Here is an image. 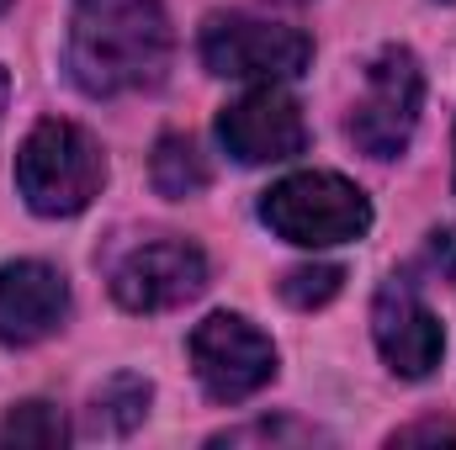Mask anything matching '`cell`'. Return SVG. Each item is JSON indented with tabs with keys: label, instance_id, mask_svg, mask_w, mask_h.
I'll return each instance as SVG.
<instances>
[{
	"label": "cell",
	"instance_id": "6da1fadb",
	"mask_svg": "<svg viewBox=\"0 0 456 450\" xmlns=\"http://www.w3.org/2000/svg\"><path fill=\"white\" fill-rule=\"evenodd\" d=\"M175 37L159 0H75L69 75L86 96L154 91L170 69Z\"/></svg>",
	"mask_w": 456,
	"mask_h": 450
},
{
	"label": "cell",
	"instance_id": "7a4b0ae2",
	"mask_svg": "<svg viewBox=\"0 0 456 450\" xmlns=\"http://www.w3.org/2000/svg\"><path fill=\"white\" fill-rule=\"evenodd\" d=\"M107 181V159L96 149V138L75 122H37L16 154V186L27 197L32 213L43 218H75L102 197Z\"/></svg>",
	"mask_w": 456,
	"mask_h": 450
},
{
	"label": "cell",
	"instance_id": "3957f363",
	"mask_svg": "<svg viewBox=\"0 0 456 450\" xmlns=\"http://www.w3.org/2000/svg\"><path fill=\"white\" fill-rule=\"evenodd\" d=\"M260 218L271 233H281L287 244H303V249H330V244H350L371 228V202L330 170H303V175H287L265 191L260 202Z\"/></svg>",
	"mask_w": 456,
	"mask_h": 450
},
{
	"label": "cell",
	"instance_id": "277c9868",
	"mask_svg": "<svg viewBox=\"0 0 456 450\" xmlns=\"http://www.w3.org/2000/svg\"><path fill=\"white\" fill-rule=\"evenodd\" d=\"M425 107V75L409 48H382L366 69V96L350 112V138L371 159H398L419 127Z\"/></svg>",
	"mask_w": 456,
	"mask_h": 450
},
{
	"label": "cell",
	"instance_id": "5b68a950",
	"mask_svg": "<svg viewBox=\"0 0 456 450\" xmlns=\"http://www.w3.org/2000/svg\"><path fill=\"white\" fill-rule=\"evenodd\" d=\"M314 59V43L297 27L260 21V16H208L202 27V64L224 80H297Z\"/></svg>",
	"mask_w": 456,
	"mask_h": 450
},
{
	"label": "cell",
	"instance_id": "8992f818",
	"mask_svg": "<svg viewBox=\"0 0 456 450\" xmlns=\"http://www.w3.org/2000/svg\"><path fill=\"white\" fill-rule=\"evenodd\" d=\"M191 371L218 403H244L276 376V350L249 318L213 313L191 329Z\"/></svg>",
	"mask_w": 456,
	"mask_h": 450
},
{
	"label": "cell",
	"instance_id": "52a82bcc",
	"mask_svg": "<svg viewBox=\"0 0 456 450\" xmlns=\"http://www.w3.org/2000/svg\"><path fill=\"white\" fill-rule=\"evenodd\" d=\"M208 286V260L186 238L138 244L112 276V292L127 313H170Z\"/></svg>",
	"mask_w": 456,
	"mask_h": 450
},
{
	"label": "cell",
	"instance_id": "ba28073f",
	"mask_svg": "<svg viewBox=\"0 0 456 450\" xmlns=\"http://www.w3.org/2000/svg\"><path fill=\"white\" fill-rule=\"evenodd\" d=\"M218 138L239 165H281L292 154H303L308 143V122L297 112V101L276 85H255L249 96H239L218 117Z\"/></svg>",
	"mask_w": 456,
	"mask_h": 450
},
{
	"label": "cell",
	"instance_id": "9c48e42d",
	"mask_svg": "<svg viewBox=\"0 0 456 450\" xmlns=\"http://www.w3.org/2000/svg\"><path fill=\"white\" fill-rule=\"evenodd\" d=\"M371 339H377L382 360H387L398 376H409V382L430 376V371L441 366V350H446V334H441L436 313L419 302V292H414L403 276L382 281V292H377V302H371Z\"/></svg>",
	"mask_w": 456,
	"mask_h": 450
},
{
	"label": "cell",
	"instance_id": "30bf717a",
	"mask_svg": "<svg viewBox=\"0 0 456 450\" xmlns=\"http://www.w3.org/2000/svg\"><path fill=\"white\" fill-rule=\"evenodd\" d=\"M69 313V286L43 260H16L0 270V344H37Z\"/></svg>",
	"mask_w": 456,
	"mask_h": 450
},
{
	"label": "cell",
	"instance_id": "8fae6325",
	"mask_svg": "<svg viewBox=\"0 0 456 450\" xmlns=\"http://www.w3.org/2000/svg\"><path fill=\"white\" fill-rule=\"evenodd\" d=\"M149 175H154V191H159V197H170V202L197 197V191H208V181H213V170H208L202 149H197L191 138H181V133H170V138H159V143H154Z\"/></svg>",
	"mask_w": 456,
	"mask_h": 450
},
{
	"label": "cell",
	"instance_id": "7c38bea8",
	"mask_svg": "<svg viewBox=\"0 0 456 450\" xmlns=\"http://www.w3.org/2000/svg\"><path fill=\"white\" fill-rule=\"evenodd\" d=\"M149 382L143 376H112L96 398H91V424L96 430H107V435H127V430H138L143 424V414H149Z\"/></svg>",
	"mask_w": 456,
	"mask_h": 450
},
{
	"label": "cell",
	"instance_id": "4fadbf2b",
	"mask_svg": "<svg viewBox=\"0 0 456 450\" xmlns=\"http://www.w3.org/2000/svg\"><path fill=\"white\" fill-rule=\"evenodd\" d=\"M64 414L53 403H16L0 424V446H64Z\"/></svg>",
	"mask_w": 456,
	"mask_h": 450
},
{
	"label": "cell",
	"instance_id": "5bb4252c",
	"mask_svg": "<svg viewBox=\"0 0 456 450\" xmlns=\"http://www.w3.org/2000/svg\"><path fill=\"white\" fill-rule=\"evenodd\" d=\"M340 286H345L340 265H297V270L281 276V297H287L292 308H303V313H314V308H324L330 297H340Z\"/></svg>",
	"mask_w": 456,
	"mask_h": 450
},
{
	"label": "cell",
	"instance_id": "9a60e30c",
	"mask_svg": "<svg viewBox=\"0 0 456 450\" xmlns=\"http://www.w3.org/2000/svg\"><path fill=\"white\" fill-rule=\"evenodd\" d=\"M249 440H297V446H308V440H324L319 430H308V424H249V430H228L218 435L213 446H249Z\"/></svg>",
	"mask_w": 456,
	"mask_h": 450
},
{
	"label": "cell",
	"instance_id": "2e32d148",
	"mask_svg": "<svg viewBox=\"0 0 456 450\" xmlns=\"http://www.w3.org/2000/svg\"><path fill=\"white\" fill-rule=\"evenodd\" d=\"M425 260H430V270L456 276V228H446V233H430V249H425Z\"/></svg>",
	"mask_w": 456,
	"mask_h": 450
},
{
	"label": "cell",
	"instance_id": "e0dca14e",
	"mask_svg": "<svg viewBox=\"0 0 456 450\" xmlns=\"http://www.w3.org/2000/svg\"><path fill=\"white\" fill-rule=\"evenodd\" d=\"M409 440H456L452 424H414V430H398L393 446H409Z\"/></svg>",
	"mask_w": 456,
	"mask_h": 450
},
{
	"label": "cell",
	"instance_id": "ac0fdd59",
	"mask_svg": "<svg viewBox=\"0 0 456 450\" xmlns=\"http://www.w3.org/2000/svg\"><path fill=\"white\" fill-rule=\"evenodd\" d=\"M5 91H11V85H5V69H0V112H5Z\"/></svg>",
	"mask_w": 456,
	"mask_h": 450
},
{
	"label": "cell",
	"instance_id": "d6986e66",
	"mask_svg": "<svg viewBox=\"0 0 456 450\" xmlns=\"http://www.w3.org/2000/svg\"><path fill=\"white\" fill-rule=\"evenodd\" d=\"M5 5H11V0H0V11H5Z\"/></svg>",
	"mask_w": 456,
	"mask_h": 450
}]
</instances>
